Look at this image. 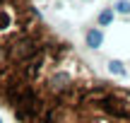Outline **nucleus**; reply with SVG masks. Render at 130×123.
Returning <instances> with one entry per match:
<instances>
[{"instance_id":"f257e3e1","label":"nucleus","mask_w":130,"mask_h":123,"mask_svg":"<svg viewBox=\"0 0 130 123\" xmlns=\"http://www.w3.org/2000/svg\"><path fill=\"white\" fill-rule=\"evenodd\" d=\"M0 104L17 123H130V87L94 72L31 0H0Z\"/></svg>"},{"instance_id":"f03ea898","label":"nucleus","mask_w":130,"mask_h":123,"mask_svg":"<svg viewBox=\"0 0 130 123\" xmlns=\"http://www.w3.org/2000/svg\"><path fill=\"white\" fill-rule=\"evenodd\" d=\"M84 39H87V46L89 48H99L101 41H104V34L99 32V29H89V32L84 34Z\"/></svg>"},{"instance_id":"39448f33","label":"nucleus","mask_w":130,"mask_h":123,"mask_svg":"<svg viewBox=\"0 0 130 123\" xmlns=\"http://www.w3.org/2000/svg\"><path fill=\"white\" fill-rule=\"evenodd\" d=\"M111 19H113V12H111V10H104V12L99 14V24H101V27H104V24H111Z\"/></svg>"},{"instance_id":"7ed1b4c3","label":"nucleus","mask_w":130,"mask_h":123,"mask_svg":"<svg viewBox=\"0 0 130 123\" xmlns=\"http://www.w3.org/2000/svg\"><path fill=\"white\" fill-rule=\"evenodd\" d=\"M116 10L121 14H130V0H118V3H116Z\"/></svg>"},{"instance_id":"20e7f679","label":"nucleus","mask_w":130,"mask_h":123,"mask_svg":"<svg viewBox=\"0 0 130 123\" xmlns=\"http://www.w3.org/2000/svg\"><path fill=\"white\" fill-rule=\"evenodd\" d=\"M108 70H111L113 75H125V70H123V65L118 60H111V63H108Z\"/></svg>"}]
</instances>
